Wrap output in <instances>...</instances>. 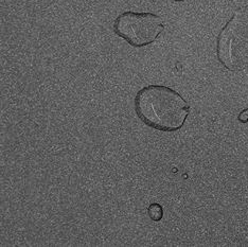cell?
Segmentation results:
<instances>
[{
    "label": "cell",
    "instance_id": "cell-1",
    "mask_svg": "<svg viewBox=\"0 0 248 247\" xmlns=\"http://www.w3.org/2000/svg\"><path fill=\"white\" fill-rule=\"evenodd\" d=\"M134 106L145 125L167 133L180 130L190 113L187 101L180 93L163 85H149L140 89Z\"/></svg>",
    "mask_w": 248,
    "mask_h": 247
},
{
    "label": "cell",
    "instance_id": "cell-5",
    "mask_svg": "<svg viewBox=\"0 0 248 247\" xmlns=\"http://www.w3.org/2000/svg\"><path fill=\"white\" fill-rule=\"evenodd\" d=\"M239 120L243 123L248 121V109H245L244 111H242L239 116Z\"/></svg>",
    "mask_w": 248,
    "mask_h": 247
},
{
    "label": "cell",
    "instance_id": "cell-4",
    "mask_svg": "<svg viewBox=\"0 0 248 247\" xmlns=\"http://www.w3.org/2000/svg\"><path fill=\"white\" fill-rule=\"evenodd\" d=\"M148 215L152 221L159 222L163 217V208L159 204H151L148 208Z\"/></svg>",
    "mask_w": 248,
    "mask_h": 247
},
{
    "label": "cell",
    "instance_id": "cell-6",
    "mask_svg": "<svg viewBox=\"0 0 248 247\" xmlns=\"http://www.w3.org/2000/svg\"><path fill=\"white\" fill-rule=\"evenodd\" d=\"M173 1H176V2H180V1H186V0H173Z\"/></svg>",
    "mask_w": 248,
    "mask_h": 247
},
{
    "label": "cell",
    "instance_id": "cell-3",
    "mask_svg": "<svg viewBox=\"0 0 248 247\" xmlns=\"http://www.w3.org/2000/svg\"><path fill=\"white\" fill-rule=\"evenodd\" d=\"M112 28L116 34L132 47L142 48L158 38L165 24L156 14L127 11L118 16Z\"/></svg>",
    "mask_w": 248,
    "mask_h": 247
},
{
    "label": "cell",
    "instance_id": "cell-2",
    "mask_svg": "<svg viewBox=\"0 0 248 247\" xmlns=\"http://www.w3.org/2000/svg\"><path fill=\"white\" fill-rule=\"evenodd\" d=\"M218 62L230 71L244 69L248 63V24L234 14L221 30L217 37Z\"/></svg>",
    "mask_w": 248,
    "mask_h": 247
}]
</instances>
